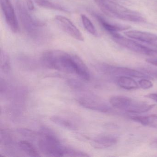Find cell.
<instances>
[{"mask_svg": "<svg viewBox=\"0 0 157 157\" xmlns=\"http://www.w3.org/2000/svg\"><path fill=\"white\" fill-rule=\"evenodd\" d=\"M2 10L6 22L10 29L13 33L19 31V25L14 8L10 0H1Z\"/></svg>", "mask_w": 157, "mask_h": 157, "instance_id": "cell-9", "label": "cell"}, {"mask_svg": "<svg viewBox=\"0 0 157 157\" xmlns=\"http://www.w3.org/2000/svg\"><path fill=\"white\" fill-rule=\"evenodd\" d=\"M113 40L120 45L138 54L147 56L157 55V49H151L129 38L124 37L117 33L111 34Z\"/></svg>", "mask_w": 157, "mask_h": 157, "instance_id": "cell-5", "label": "cell"}, {"mask_svg": "<svg viewBox=\"0 0 157 157\" xmlns=\"http://www.w3.org/2000/svg\"><path fill=\"white\" fill-rule=\"evenodd\" d=\"M81 20L83 27L86 31L93 35H96L97 32L96 29L90 19L86 15L82 14L81 15Z\"/></svg>", "mask_w": 157, "mask_h": 157, "instance_id": "cell-21", "label": "cell"}, {"mask_svg": "<svg viewBox=\"0 0 157 157\" xmlns=\"http://www.w3.org/2000/svg\"><path fill=\"white\" fill-rule=\"evenodd\" d=\"M57 25L63 32L73 38L79 41H84V37L76 25L65 16L57 15L55 18Z\"/></svg>", "mask_w": 157, "mask_h": 157, "instance_id": "cell-8", "label": "cell"}, {"mask_svg": "<svg viewBox=\"0 0 157 157\" xmlns=\"http://www.w3.org/2000/svg\"><path fill=\"white\" fill-rule=\"evenodd\" d=\"M125 35L129 38L151 44L156 38L157 35L140 31H129L124 33Z\"/></svg>", "mask_w": 157, "mask_h": 157, "instance_id": "cell-10", "label": "cell"}, {"mask_svg": "<svg viewBox=\"0 0 157 157\" xmlns=\"http://www.w3.org/2000/svg\"><path fill=\"white\" fill-rule=\"evenodd\" d=\"M130 118L143 125L157 128V115H150L145 116H131Z\"/></svg>", "mask_w": 157, "mask_h": 157, "instance_id": "cell-15", "label": "cell"}, {"mask_svg": "<svg viewBox=\"0 0 157 157\" xmlns=\"http://www.w3.org/2000/svg\"><path fill=\"white\" fill-rule=\"evenodd\" d=\"M100 68L103 72L106 74L128 76L138 78H151V77L144 72L124 67H113L103 64L100 66Z\"/></svg>", "mask_w": 157, "mask_h": 157, "instance_id": "cell-7", "label": "cell"}, {"mask_svg": "<svg viewBox=\"0 0 157 157\" xmlns=\"http://www.w3.org/2000/svg\"><path fill=\"white\" fill-rule=\"evenodd\" d=\"M20 149L31 157H40L41 155L35 147L27 140H21L18 143Z\"/></svg>", "mask_w": 157, "mask_h": 157, "instance_id": "cell-19", "label": "cell"}, {"mask_svg": "<svg viewBox=\"0 0 157 157\" xmlns=\"http://www.w3.org/2000/svg\"><path fill=\"white\" fill-rule=\"evenodd\" d=\"M144 71L146 72V74L155 77L157 78V69H154L153 68H146L144 69ZM145 72V73H146Z\"/></svg>", "mask_w": 157, "mask_h": 157, "instance_id": "cell-26", "label": "cell"}, {"mask_svg": "<svg viewBox=\"0 0 157 157\" xmlns=\"http://www.w3.org/2000/svg\"><path fill=\"white\" fill-rule=\"evenodd\" d=\"M0 142L1 146H3L7 152L12 153L13 151L14 144L12 135L8 130L1 129L0 133Z\"/></svg>", "mask_w": 157, "mask_h": 157, "instance_id": "cell-14", "label": "cell"}, {"mask_svg": "<svg viewBox=\"0 0 157 157\" xmlns=\"http://www.w3.org/2000/svg\"><path fill=\"white\" fill-rule=\"evenodd\" d=\"M146 61L147 63L153 65V66L157 67V58H149L146 59Z\"/></svg>", "mask_w": 157, "mask_h": 157, "instance_id": "cell-28", "label": "cell"}, {"mask_svg": "<svg viewBox=\"0 0 157 157\" xmlns=\"http://www.w3.org/2000/svg\"><path fill=\"white\" fill-rule=\"evenodd\" d=\"M155 104H150L145 101L133 100L131 105L126 112L132 113H141L151 110Z\"/></svg>", "mask_w": 157, "mask_h": 157, "instance_id": "cell-13", "label": "cell"}, {"mask_svg": "<svg viewBox=\"0 0 157 157\" xmlns=\"http://www.w3.org/2000/svg\"><path fill=\"white\" fill-rule=\"evenodd\" d=\"M37 5L40 7L51 10H57L66 11L65 8H63L60 5L51 2L48 0H42L37 3Z\"/></svg>", "mask_w": 157, "mask_h": 157, "instance_id": "cell-22", "label": "cell"}, {"mask_svg": "<svg viewBox=\"0 0 157 157\" xmlns=\"http://www.w3.org/2000/svg\"><path fill=\"white\" fill-rule=\"evenodd\" d=\"M76 101L82 107L98 112L106 113L109 107L103 101L91 94L82 93L76 97Z\"/></svg>", "mask_w": 157, "mask_h": 157, "instance_id": "cell-6", "label": "cell"}, {"mask_svg": "<svg viewBox=\"0 0 157 157\" xmlns=\"http://www.w3.org/2000/svg\"><path fill=\"white\" fill-rule=\"evenodd\" d=\"M147 98L153 100L157 103V93H151L147 94L145 96Z\"/></svg>", "mask_w": 157, "mask_h": 157, "instance_id": "cell-27", "label": "cell"}, {"mask_svg": "<svg viewBox=\"0 0 157 157\" xmlns=\"http://www.w3.org/2000/svg\"><path fill=\"white\" fill-rule=\"evenodd\" d=\"M117 84L119 87L126 90H136L139 88L137 82L128 76H120L117 80Z\"/></svg>", "mask_w": 157, "mask_h": 157, "instance_id": "cell-17", "label": "cell"}, {"mask_svg": "<svg viewBox=\"0 0 157 157\" xmlns=\"http://www.w3.org/2000/svg\"><path fill=\"white\" fill-rule=\"evenodd\" d=\"M150 147L152 149L157 150V138L154 139L151 141Z\"/></svg>", "mask_w": 157, "mask_h": 157, "instance_id": "cell-29", "label": "cell"}, {"mask_svg": "<svg viewBox=\"0 0 157 157\" xmlns=\"http://www.w3.org/2000/svg\"><path fill=\"white\" fill-rule=\"evenodd\" d=\"M112 1L120 4H126V5H129L131 3V2L128 0H112Z\"/></svg>", "mask_w": 157, "mask_h": 157, "instance_id": "cell-30", "label": "cell"}, {"mask_svg": "<svg viewBox=\"0 0 157 157\" xmlns=\"http://www.w3.org/2000/svg\"><path fill=\"white\" fill-rule=\"evenodd\" d=\"M18 10L21 23L26 33L32 38H37L41 35L44 24L34 20L21 4H18Z\"/></svg>", "mask_w": 157, "mask_h": 157, "instance_id": "cell-4", "label": "cell"}, {"mask_svg": "<svg viewBox=\"0 0 157 157\" xmlns=\"http://www.w3.org/2000/svg\"><path fill=\"white\" fill-rule=\"evenodd\" d=\"M132 101L133 99L126 96L115 95L110 98L109 102L116 109L127 111L131 105Z\"/></svg>", "mask_w": 157, "mask_h": 157, "instance_id": "cell-12", "label": "cell"}, {"mask_svg": "<svg viewBox=\"0 0 157 157\" xmlns=\"http://www.w3.org/2000/svg\"><path fill=\"white\" fill-rule=\"evenodd\" d=\"M50 120L56 124L63 128L70 130H76L77 127L70 120L59 116H53L50 117Z\"/></svg>", "mask_w": 157, "mask_h": 157, "instance_id": "cell-18", "label": "cell"}, {"mask_svg": "<svg viewBox=\"0 0 157 157\" xmlns=\"http://www.w3.org/2000/svg\"><path fill=\"white\" fill-rule=\"evenodd\" d=\"M41 1H42V0H35V2H36V3H38V2H39Z\"/></svg>", "mask_w": 157, "mask_h": 157, "instance_id": "cell-32", "label": "cell"}, {"mask_svg": "<svg viewBox=\"0 0 157 157\" xmlns=\"http://www.w3.org/2000/svg\"><path fill=\"white\" fill-rule=\"evenodd\" d=\"M17 131L22 136L29 138H36L37 137L39 136L38 132L37 133L35 131H33L28 128H18Z\"/></svg>", "mask_w": 157, "mask_h": 157, "instance_id": "cell-23", "label": "cell"}, {"mask_svg": "<svg viewBox=\"0 0 157 157\" xmlns=\"http://www.w3.org/2000/svg\"><path fill=\"white\" fill-rule=\"evenodd\" d=\"M117 141L116 137L111 135H101L93 140L94 147L97 148H106L115 145Z\"/></svg>", "mask_w": 157, "mask_h": 157, "instance_id": "cell-11", "label": "cell"}, {"mask_svg": "<svg viewBox=\"0 0 157 157\" xmlns=\"http://www.w3.org/2000/svg\"><path fill=\"white\" fill-rule=\"evenodd\" d=\"M67 84L73 90L80 91H83L85 90V87L82 82L76 79H71L67 81Z\"/></svg>", "mask_w": 157, "mask_h": 157, "instance_id": "cell-24", "label": "cell"}, {"mask_svg": "<svg viewBox=\"0 0 157 157\" xmlns=\"http://www.w3.org/2000/svg\"><path fill=\"white\" fill-rule=\"evenodd\" d=\"M138 84L142 89L147 90L153 87V83L149 80L146 78H142L139 81Z\"/></svg>", "mask_w": 157, "mask_h": 157, "instance_id": "cell-25", "label": "cell"}, {"mask_svg": "<svg viewBox=\"0 0 157 157\" xmlns=\"http://www.w3.org/2000/svg\"><path fill=\"white\" fill-rule=\"evenodd\" d=\"M38 145L42 153L51 157H72L74 149L62 145L55 133L48 128L41 127Z\"/></svg>", "mask_w": 157, "mask_h": 157, "instance_id": "cell-2", "label": "cell"}, {"mask_svg": "<svg viewBox=\"0 0 157 157\" xmlns=\"http://www.w3.org/2000/svg\"><path fill=\"white\" fill-rule=\"evenodd\" d=\"M97 5L106 14L124 21L133 22H146L140 13L124 7L112 0H95Z\"/></svg>", "mask_w": 157, "mask_h": 157, "instance_id": "cell-3", "label": "cell"}, {"mask_svg": "<svg viewBox=\"0 0 157 157\" xmlns=\"http://www.w3.org/2000/svg\"><path fill=\"white\" fill-rule=\"evenodd\" d=\"M96 18L98 20L100 24L102 25L105 31L108 32L110 34L115 33H117L119 31H124V30H128L130 27L128 26H124V25H119L113 24L108 22L105 21L103 18L97 15Z\"/></svg>", "mask_w": 157, "mask_h": 157, "instance_id": "cell-16", "label": "cell"}, {"mask_svg": "<svg viewBox=\"0 0 157 157\" xmlns=\"http://www.w3.org/2000/svg\"><path fill=\"white\" fill-rule=\"evenodd\" d=\"M43 65L50 69L75 74L85 81L90 79V73L85 63L78 56L59 50L45 51L41 56Z\"/></svg>", "mask_w": 157, "mask_h": 157, "instance_id": "cell-1", "label": "cell"}, {"mask_svg": "<svg viewBox=\"0 0 157 157\" xmlns=\"http://www.w3.org/2000/svg\"><path fill=\"white\" fill-rule=\"evenodd\" d=\"M1 63L0 67L1 71L3 73H9L11 70L10 60V57L6 52L1 50Z\"/></svg>", "mask_w": 157, "mask_h": 157, "instance_id": "cell-20", "label": "cell"}, {"mask_svg": "<svg viewBox=\"0 0 157 157\" xmlns=\"http://www.w3.org/2000/svg\"><path fill=\"white\" fill-rule=\"evenodd\" d=\"M27 6L30 10H33L34 9L33 3L31 0H27Z\"/></svg>", "mask_w": 157, "mask_h": 157, "instance_id": "cell-31", "label": "cell"}]
</instances>
